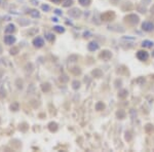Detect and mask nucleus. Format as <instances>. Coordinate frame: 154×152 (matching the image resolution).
Returning a JSON list of instances; mask_svg holds the SVG:
<instances>
[{
    "label": "nucleus",
    "instance_id": "obj_5",
    "mask_svg": "<svg viewBox=\"0 0 154 152\" xmlns=\"http://www.w3.org/2000/svg\"><path fill=\"white\" fill-rule=\"evenodd\" d=\"M98 48H99V45H98L97 42H95V41H93V42H89V44H88V50H89L90 51H95L98 50Z\"/></svg>",
    "mask_w": 154,
    "mask_h": 152
},
{
    "label": "nucleus",
    "instance_id": "obj_15",
    "mask_svg": "<svg viewBox=\"0 0 154 152\" xmlns=\"http://www.w3.org/2000/svg\"><path fill=\"white\" fill-rule=\"evenodd\" d=\"M51 2H54V3H61L63 0H51Z\"/></svg>",
    "mask_w": 154,
    "mask_h": 152
},
{
    "label": "nucleus",
    "instance_id": "obj_10",
    "mask_svg": "<svg viewBox=\"0 0 154 152\" xmlns=\"http://www.w3.org/2000/svg\"><path fill=\"white\" fill-rule=\"evenodd\" d=\"M30 15H31L33 18H39V16H40V15H39V12H38L37 10H35V9L30 11Z\"/></svg>",
    "mask_w": 154,
    "mask_h": 152
},
{
    "label": "nucleus",
    "instance_id": "obj_1",
    "mask_svg": "<svg viewBox=\"0 0 154 152\" xmlns=\"http://www.w3.org/2000/svg\"><path fill=\"white\" fill-rule=\"evenodd\" d=\"M142 29L144 31H147V32H150L152 30H154V24H152L151 22H144L142 24Z\"/></svg>",
    "mask_w": 154,
    "mask_h": 152
},
{
    "label": "nucleus",
    "instance_id": "obj_4",
    "mask_svg": "<svg viewBox=\"0 0 154 152\" xmlns=\"http://www.w3.org/2000/svg\"><path fill=\"white\" fill-rule=\"evenodd\" d=\"M4 42H5V44H7V45H12L13 43L16 42V37L12 36V35H6L4 37Z\"/></svg>",
    "mask_w": 154,
    "mask_h": 152
},
{
    "label": "nucleus",
    "instance_id": "obj_14",
    "mask_svg": "<svg viewBox=\"0 0 154 152\" xmlns=\"http://www.w3.org/2000/svg\"><path fill=\"white\" fill-rule=\"evenodd\" d=\"M69 4H70V5L72 4V0H67V2H66V3L64 4V6H68Z\"/></svg>",
    "mask_w": 154,
    "mask_h": 152
},
{
    "label": "nucleus",
    "instance_id": "obj_3",
    "mask_svg": "<svg viewBox=\"0 0 154 152\" xmlns=\"http://www.w3.org/2000/svg\"><path fill=\"white\" fill-rule=\"evenodd\" d=\"M33 44H34L35 47L40 48V47L43 46L44 41H43V39L41 38V37H36V38H34V40H33Z\"/></svg>",
    "mask_w": 154,
    "mask_h": 152
},
{
    "label": "nucleus",
    "instance_id": "obj_7",
    "mask_svg": "<svg viewBox=\"0 0 154 152\" xmlns=\"http://www.w3.org/2000/svg\"><path fill=\"white\" fill-rule=\"evenodd\" d=\"M142 45H143L144 47H152V46L154 45V43L152 42V41H149V40H145V41H143Z\"/></svg>",
    "mask_w": 154,
    "mask_h": 152
},
{
    "label": "nucleus",
    "instance_id": "obj_2",
    "mask_svg": "<svg viewBox=\"0 0 154 152\" xmlns=\"http://www.w3.org/2000/svg\"><path fill=\"white\" fill-rule=\"evenodd\" d=\"M148 57H149L148 52L145 51H139L138 53H137V58L139 60H141V61H146L147 59H148Z\"/></svg>",
    "mask_w": 154,
    "mask_h": 152
},
{
    "label": "nucleus",
    "instance_id": "obj_8",
    "mask_svg": "<svg viewBox=\"0 0 154 152\" xmlns=\"http://www.w3.org/2000/svg\"><path fill=\"white\" fill-rule=\"evenodd\" d=\"M45 38H46L48 41H53V40H54V36L52 35L51 33H46V34H45Z\"/></svg>",
    "mask_w": 154,
    "mask_h": 152
},
{
    "label": "nucleus",
    "instance_id": "obj_9",
    "mask_svg": "<svg viewBox=\"0 0 154 152\" xmlns=\"http://www.w3.org/2000/svg\"><path fill=\"white\" fill-rule=\"evenodd\" d=\"M53 29L57 32H59V33H64V31H65V29L63 28V27H61V26H55V27H53Z\"/></svg>",
    "mask_w": 154,
    "mask_h": 152
},
{
    "label": "nucleus",
    "instance_id": "obj_13",
    "mask_svg": "<svg viewBox=\"0 0 154 152\" xmlns=\"http://www.w3.org/2000/svg\"><path fill=\"white\" fill-rule=\"evenodd\" d=\"M41 8H42L43 10H45V11H47V10H50V6H48V5H45V4H43L42 6H41Z\"/></svg>",
    "mask_w": 154,
    "mask_h": 152
},
{
    "label": "nucleus",
    "instance_id": "obj_11",
    "mask_svg": "<svg viewBox=\"0 0 154 152\" xmlns=\"http://www.w3.org/2000/svg\"><path fill=\"white\" fill-rule=\"evenodd\" d=\"M79 1V3L81 4V5H83V6H86V5H88L89 3H90V0H78Z\"/></svg>",
    "mask_w": 154,
    "mask_h": 152
},
{
    "label": "nucleus",
    "instance_id": "obj_16",
    "mask_svg": "<svg viewBox=\"0 0 154 152\" xmlns=\"http://www.w3.org/2000/svg\"><path fill=\"white\" fill-rule=\"evenodd\" d=\"M54 12H55V13H57V15H59V16H60V15H62V12H61V10H59V9H55V10H54Z\"/></svg>",
    "mask_w": 154,
    "mask_h": 152
},
{
    "label": "nucleus",
    "instance_id": "obj_12",
    "mask_svg": "<svg viewBox=\"0 0 154 152\" xmlns=\"http://www.w3.org/2000/svg\"><path fill=\"white\" fill-rule=\"evenodd\" d=\"M50 129L51 130V132H52V130H55V129H57V124H55V123H50Z\"/></svg>",
    "mask_w": 154,
    "mask_h": 152
},
{
    "label": "nucleus",
    "instance_id": "obj_17",
    "mask_svg": "<svg viewBox=\"0 0 154 152\" xmlns=\"http://www.w3.org/2000/svg\"><path fill=\"white\" fill-rule=\"evenodd\" d=\"M52 21H54V22H57L58 19H57V18H52Z\"/></svg>",
    "mask_w": 154,
    "mask_h": 152
},
{
    "label": "nucleus",
    "instance_id": "obj_6",
    "mask_svg": "<svg viewBox=\"0 0 154 152\" xmlns=\"http://www.w3.org/2000/svg\"><path fill=\"white\" fill-rule=\"evenodd\" d=\"M15 30H16V27L13 24H8L5 27V33H12L15 32Z\"/></svg>",
    "mask_w": 154,
    "mask_h": 152
}]
</instances>
